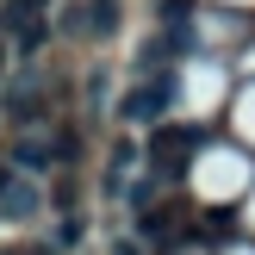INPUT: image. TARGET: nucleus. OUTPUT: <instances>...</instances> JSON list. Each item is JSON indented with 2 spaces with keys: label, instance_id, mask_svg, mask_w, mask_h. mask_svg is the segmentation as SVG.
<instances>
[{
  "label": "nucleus",
  "instance_id": "3",
  "mask_svg": "<svg viewBox=\"0 0 255 255\" xmlns=\"http://www.w3.org/2000/svg\"><path fill=\"white\" fill-rule=\"evenodd\" d=\"M69 149V137H19V149H12V162H19V174H37V168H50V162Z\"/></svg>",
  "mask_w": 255,
  "mask_h": 255
},
{
  "label": "nucleus",
  "instance_id": "2",
  "mask_svg": "<svg viewBox=\"0 0 255 255\" xmlns=\"http://www.w3.org/2000/svg\"><path fill=\"white\" fill-rule=\"evenodd\" d=\"M37 212V181L31 174H0V218H31Z\"/></svg>",
  "mask_w": 255,
  "mask_h": 255
},
{
  "label": "nucleus",
  "instance_id": "1",
  "mask_svg": "<svg viewBox=\"0 0 255 255\" xmlns=\"http://www.w3.org/2000/svg\"><path fill=\"white\" fill-rule=\"evenodd\" d=\"M168 106H174V81H168V75H156V81H143V87H131V94H125V119H131V125L162 119Z\"/></svg>",
  "mask_w": 255,
  "mask_h": 255
}]
</instances>
